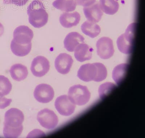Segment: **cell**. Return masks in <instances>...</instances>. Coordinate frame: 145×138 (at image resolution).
<instances>
[{"label":"cell","instance_id":"3","mask_svg":"<svg viewBox=\"0 0 145 138\" xmlns=\"http://www.w3.org/2000/svg\"><path fill=\"white\" fill-rule=\"evenodd\" d=\"M136 23H132L127 28L125 33L119 36L117 41L119 50L121 53L129 54L133 52Z\"/></svg>","mask_w":145,"mask_h":138},{"label":"cell","instance_id":"4","mask_svg":"<svg viewBox=\"0 0 145 138\" xmlns=\"http://www.w3.org/2000/svg\"><path fill=\"white\" fill-rule=\"evenodd\" d=\"M68 97L75 105L82 106L89 102L90 93L87 87L77 85L73 86L68 91Z\"/></svg>","mask_w":145,"mask_h":138},{"label":"cell","instance_id":"1","mask_svg":"<svg viewBox=\"0 0 145 138\" xmlns=\"http://www.w3.org/2000/svg\"><path fill=\"white\" fill-rule=\"evenodd\" d=\"M107 70L101 63H88L82 65L78 71L77 77L85 82H101L106 79Z\"/></svg>","mask_w":145,"mask_h":138},{"label":"cell","instance_id":"7","mask_svg":"<svg viewBox=\"0 0 145 138\" xmlns=\"http://www.w3.org/2000/svg\"><path fill=\"white\" fill-rule=\"evenodd\" d=\"M97 53L102 59H108L113 56L114 53L113 42L109 38L103 37L97 42Z\"/></svg>","mask_w":145,"mask_h":138},{"label":"cell","instance_id":"24","mask_svg":"<svg viewBox=\"0 0 145 138\" xmlns=\"http://www.w3.org/2000/svg\"><path fill=\"white\" fill-rule=\"evenodd\" d=\"M23 130V125L16 128L4 126L3 135L6 138H17L20 136Z\"/></svg>","mask_w":145,"mask_h":138},{"label":"cell","instance_id":"23","mask_svg":"<svg viewBox=\"0 0 145 138\" xmlns=\"http://www.w3.org/2000/svg\"><path fill=\"white\" fill-rule=\"evenodd\" d=\"M12 88V85L10 80L3 75H0V96L8 94Z\"/></svg>","mask_w":145,"mask_h":138},{"label":"cell","instance_id":"30","mask_svg":"<svg viewBox=\"0 0 145 138\" xmlns=\"http://www.w3.org/2000/svg\"><path fill=\"white\" fill-rule=\"evenodd\" d=\"M42 1H44V0H42Z\"/></svg>","mask_w":145,"mask_h":138},{"label":"cell","instance_id":"12","mask_svg":"<svg viewBox=\"0 0 145 138\" xmlns=\"http://www.w3.org/2000/svg\"><path fill=\"white\" fill-rule=\"evenodd\" d=\"M73 63V60L70 55L61 53L57 57L54 62L56 69L63 75L68 73Z\"/></svg>","mask_w":145,"mask_h":138},{"label":"cell","instance_id":"18","mask_svg":"<svg viewBox=\"0 0 145 138\" xmlns=\"http://www.w3.org/2000/svg\"><path fill=\"white\" fill-rule=\"evenodd\" d=\"M83 33L91 38H94L99 35L101 32V28L94 22L86 21L81 26Z\"/></svg>","mask_w":145,"mask_h":138},{"label":"cell","instance_id":"10","mask_svg":"<svg viewBox=\"0 0 145 138\" xmlns=\"http://www.w3.org/2000/svg\"><path fill=\"white\" fill-rule=\"evenodd\" d=\"M35 98L38 102L47 103L52 101L54 95V89L49 85L42 84L36 87L34 92Z\"/></svg>","mask_w":145,"mask_h":138},{"label":"cell","instance_id":"28","mask_svg":"<svg viewBox=\"0 0 145 138\" xmlns=\"http://www.w3.org/2000/svg\"><path fill=\"white\" fill-rule=\"evenodd\" d=\"M96 0H76L77 4L84 7H88L94 4Z\"/></svg>","mask_w":145,"mask_h":138},{"label":"cell","instance_id":"21","mask_svg":"<svg viewBox=\"0 0 145 138\" xmlns=\"http://www.w3.org/2000/svg\"><path fill=\"white\" fill-rule=\"evenodd\" d=\"M129 67L127 63H122L118 65L112 71V79L117 85H120L126 75Z\"/></svg>","mask_w":145,"mask_h":138},{"label":"cell","instance_id":"19","mask_svg":"<svg viewBox=\"0 0 145 138\" xmlns=\"http://www.w3.org/2000/svg\"><path fill=\"white\" fill-rule=\"evenodd\" d=\"M101 8L105 13L112 15L118 10V3L115 0H100Z\"/></svg>","mask_w":145,"mask_h":138},{"label":"cell","instance_id":"9","mask_svg":"<svg viewBox=\"0 0 145 138\" xmlns=\"http://www.w3.org/2000/svg\"><path fill=\"white\" fill-rule=\"evenodd\" d=\"M55 107L57 111L62 116H68L73 114L76 105L73 104L67 95H62L56 100Z\"/></svg>","mask_w":145,"mask_h":138},{"label":"cell","instance_id":"5","mask_svg":"<svg viewBox=\"0 0 145 138\" xmlns=\"http://www.w3.org/2000/svg\"><path fill=\"white\" fill-rule=\"evenodd\" d=\"M37 120L42 127L48 129L55 128L59 122V118L55 113L47 108L39 112L37 115Z\"/></svg>","mask_w":145,"mask_h":138},{"label":"cell","instance_id":"16","mask_svg":"<svg viewBox=\"0 0 145 138\" xmlns=\"http://www.w3.org/2000/svg\"><path fill=\"white\" fill-rule=\"evenodd\" d=\"M92 48L86 44H81L78 46L74 50V57L77 60L83 62L89 60L92 57Z\"/></svg>","mask_w":145,"mask_h":138},{"label":"cell","instance_id":"11","mask_svg":"<svg viewBox=\"0 0 145 138\" xmlns=\"http://www.w3.org/2000/svg\"><path fill=\"white\" fill-rule=\"evenodd\" d=\"M50 69V62L45 57L38 56L32 61L31 70L35 76L42 77L47 73Z\"/></svg>","mask_w":145,"mask_h":138},{"label":"cell","instance_id":"27","mask_svg":"<svg viewBox=\"0 0 145 138\" xmlns=\"http://www.w3.org/2000/svg\"><path fill=\"white\" fill-rule=\"evenodd\" d=\"M12 101L11 99H7L4 96H0V109H4L10 105Z\"/></svg>","mask_w":145,"mask_h":138},{"label":"cell","instance_id":"25","mask_svg":"<svg viewBox=\"0 0 145 138\" xmlns=\"http://www.w3.org/2000/svg\"><path fill=\"white\" fill-rule=\"evenodd\" d=\"M116 87L113 83H106L101 85L99 88V96L101 99H103L108 95Z\"/></svg>","mask_w":145,"mask_h":138},{"label":"cell","instance_id":"2","mask_svg":"<svg viewBox=\"0 0 145 138\" xmlns=\"http://www.w3.org/2000/svg\"><path fill=\"white\" fill-rule=\"evenodd\" d=\"M30 23L36 28L44 26L48 20V14L42 3L34 0L30 4L27 10Z\"/></svg>","mask_w":145,"mask_h":138},{"label":"cell","instance_id":"8","mask_svg":"<svg viewBox=\"0 0 145 138\" xmlns=\"http://www.w3.org/2000/svg\"><path fill=\"white\" fill-rule=\"evenodd\" d=\"M13 40L20 45H28L32 44L33 37V31L29 27L25 26H20L17 27L13 33Z\"/></svg>","mask_w":145,"mask_h":138},{"label":"cell","instance_id":"13","mask_svg":"<svg viewBox=\"0 0 145 138\" xmlns=\"http://www.w3.org/2000/svg\"><path fill=\"white\" fill-rule=\"evenodd\" d=\"M83 10L86 19L89 21L94 22H99L103 15V11L98 2L88 7H84Z\"/></svg>","mask_w":145,"mask_h":138},{"label":"cell","instance_id":"17","mask_svg":"<svg viewBox=\"0 0 145 138\" xmlns=\"http://www.w3.org/2000/svg\"><path fill=\"white\" fill-rule=\"evenodd\" d=\"M10 73L12 78L17 81L25 79L28 73L27 67L21 64L13 65L10 69Z\"/></svg>","mask_w":145,"mask_h":138},{"label":"cell","instance_id":"26","mask_svg":"<svg viewBox=\"0 0 145 138\" xmlns=\"http://www.w3.org/2000/svg\"><path fill=\"white\" fill-rule=\"evenodd\" d=\"M29 0H3L5 4H12L19 6L25 5Z\"/></svg>","mask_w":145,"mask_h":138},{"label":"cell","instance_id":"6","mask_svg":"<svg viewBox=\"0 0 145 138\" xmlns=\"http://www.w3.org/2000/svg\"><path fill=\"white\" fill-rule=\"evenodd\" d=\"M24 119L22 112L18 109L12 108L5 113L4 126L14 128L19 127L22 125Z\"/></svg>","mask_w":145,"mask_h":138},{"label":"cell","instance_id":"20","mask_svg":"<svg viewBox=\"0 0 145 138\" xmlns=\"http://www.w3.org/2000/svg\"><path fill=\"white\" fill-rule=\"evenodd\" d=\"M77 5L75 0H56L52 3L55 8L67 12L74 11Z\"/></svg>","mask_w":145,"mask_h":138},{"label":"cell","instance_id":"29","mask_svg":"<svg viewBox=\"0 0 145 138\" xmlns=\"http://www.w3.org/2000/svg\"><path fill=\"white\" fill-rule=\"evenodd\" d=\"M4 32V28L2 23H0V37L3 34Z\"/></svg>","mask_w":145,"mask_h":138},{"label":"cell","instance_id":"14","mask_svg":"<svg viewBox=\"0 0 145 138\" xmlns=\"http://www.w3.org/2000/svg\"><path fill=\"white\" fill-rule=\"evenodd\" d=\"M84 37L77 32L69 33L65 39L64 48L69 52H73L80 44L84 42Z\"/></svg>","mask_w":145,"mask_h":138},{"label":"cell","instance_id":"22","mask_svg":"<svg viewBox=\"0 0 145 138\" xmlns=\"http://www.w3.org/2000/svg\"><path fill=\"white\" fill-rule=\"evenodd\" d=\"M11 51L15 55L24 57L27 55L32 49V44L28 45H20L16 43L12 40L11 44Z\"/></svg>","mask_w":145,"mask_h":138},{"label":"cell","instance_id":"15","mask_svg":"<svg viewBox=\"0 0 145 138\" xmlns=\"http://www.w3.org/2000/svg\"><path fill=\"white\" fill-rule=\"evenodd\" d=\"M81 16L77 12L72 13H64L59 17V22L63 27L71 28L76 26L79 23Z\"/></svg>","mask_w":145,"mask_h":138}]
</instances>
